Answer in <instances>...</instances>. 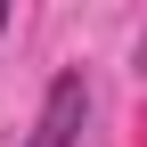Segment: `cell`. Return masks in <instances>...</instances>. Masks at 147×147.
Instances as JSON below:
<instances>
[{
    "instance_id": "6da1fadb",
    "label": "cell",
    "mask_w": 147,
    "mask_h": 147,
    "mask_svg": "<svg viewBox=\"0 0 147 147\" xmlns=\"http://www.w3.org/2000/svg\"><path fill=\"white\" fill-rule=\"evenodd\" d=\"M82 115H90V82H82V74H57L25 147H74V139H82Z\"/></svg>"
}]
</instances>
